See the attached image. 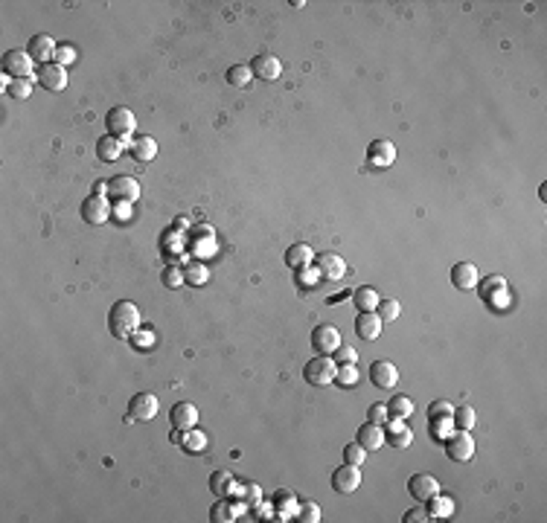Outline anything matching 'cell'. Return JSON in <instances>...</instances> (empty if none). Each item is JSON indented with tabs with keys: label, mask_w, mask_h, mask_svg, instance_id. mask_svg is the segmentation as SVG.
I'll use <instances>...</instances> for the list:
<instances>
[{
	"label": "cell",
	"mask_w": 547,
	"mask_h": 523,
	"mask_svg": "<svg viewBox=\"0 0 547 523\" xmlns=\"http://www.w3.org/2000/svg\"><path fill=\"white\" fill-rule=\"evenodd\" d=\"M108 329L117 340H132L140 332V308L132 300H117L108 312Z\"/></svg>",
	"instance_id": "6da1fadb"
},
{
	"label": "cell",
	"mask_w": 547,
	"mask_h": 523,
	"mask_svg": "<svg viewBox=\"0 0 547 523\" xmlns=\"http://www.w3.org/2000/svg\"><path fill=\"white\" fill-rule=\"evenodd\" d=\"M335 372H338V364L332 355H315L303 367V378L312 387H326V384H335Z\"/></svg>",
	"instance_id": "7a4b0ae2"
},
{
	"label": "cell",
	"mask_w": 547,
	"mask_h": 523,
	"mask_svg": "<svg viewBox=\"0 0 547 523\" xmlns=\"http://www.w3.org/2000/svg\"><path fill=\"white\" fill-rule=\"evenodd\" d=\"M445 453L452 462H469L475 456V439L469 431H452L445 436Z\"/></svg>",
	"instance_id": "3957f363"
},
{
	"label": "cell",
	"mask_w": 547,
	"mask_h": 523,
	"mask_svg": "<svg viewBox=\"0 0 547 523\" xmlns=\"http://www.w3.org/2000/svg\"><path fill=\"white\" fill-rule=\"evenodd\" d=\"M157 413H160L157 396H152V392H137V396L128 401L125 421H128V424H134V421H152Z\"/></svg>",
	"instance_id": "277c9868"
},
{
	"label": "cell",
	"mask_w": 547,
	"mask_h": 523,
	"mask_svg": "<svg viewBox=\"0 0 547 523\" xmlns=\"http://www.w3.org/2000/svg\"><path fill=\"white\" fill-rule=\"evenodd\" d=\"M105 122H108V134H114V137H120V140H128L134 134V125H137V117H134V111L132 108H111L108 111V117H105Z\"/></svg>",
	"instance_id": "5b68a950"
},
{
	"label": "cell",
	"mask_w": 547,
	"mask_h": 523,
	"mask_svg": "<svg viewBox=\"0 0 547 523\" xmlns=\"http://www.w3.org/2000/svg\"><path fill=\"white\" fill-rule=\"evenodd\" d=\"M108 195H111V201H117V204H134L140 198V184L128 175H117L108 181Z\"/></svg>",
	"instance_id": "8992f818"
},
{
	"label": "cell",
	"mask_w": 547,
	"mask_h": 523,
	"mask_svg": "<svg viewBox=\"0 0 547 523\" xmlns=\"http://www.w3.org/2000/svg\"><path fill=\"white\" fill-rule=\"evenodd\" d=\"M32 67H35V61L29 58L26 50L3 53V76H9V79H32Z\"/></svg>",
	"instance_id": "52a82bcc"
},
{
	"label": "cell",
	"mask_w": 547,
	"mask_h": 523,
	"mask_svg": "<svg viewBox=\"0 0 547 523\" xmlns=\"http://www.w3.org/2000/svg\"><path fill=\"white\" fill-rule=\"evenodd\" d=\"M341 332L335 329V325H329V323H320V325H315V332H312V349L317 352V355H335V349L341 346Z\"/></svg>",
	"instance_id": "ba28073f"
},
{
	"label": "cell",
	"mask_w": 547,
	"mask_h": 523,
	"mask_svg": "<svg viewBox=\"0 0 547 523\" xmlns=\"http://www.w3.org/2000/svg\"><path fill=\"white\" fill-rule=\"evenodd\" d=\"M358 485H361V465L344 462L341 468L332 471V488L338 494H352V492H358Z\"/></svg>",
	"instance_id": "9c48e42d"
},
{
	"label": "cell",
	"mask_w": 547,
	"mask_h": 523,
	"mask_svg": "<svg viewBox=\"0 0 547 523\" xmlns=\"http://www.w3.org/2000/svg\"><path fill=\"white\" fill-rule=\"evenodd\" d=\"M248 67L256 79H262V81H277L283 76V64L274 53H256Z\"/></svg>",
	"instance_id": "30bf717a"
},
{
	"label": "cell",
	"mask_w": 547,
	"mask_h": 523,
	"mask_svg": "<svg viewBox=\"0 0 547 523\" xmlns=\"http://www.w3.org/2000/svg\"><path fill=\"white\" fill-rule=\"evenodd\" d=\"M367 163L376 169H388L396 163V145L390 140H373L367 145Z\"/></svg>",
	"instance_id": "8fae6325"
},
{
	"label": "cell",
	"mask_w": 547,
	"mask_h": 523,
	"mask_svg": "<svg viewBox=\"0 0 547 523\" xmlns=\"http://www.w3.org/2000/svg\"><path fill=\"white\" fill-rule=\"evenodd\" d=\"M56 50H58V44L50 35H41V32H38V35H32L29 44H26V53H29L32 61H38V67H41V64L56 61Z\"/></svg>",
	"instance_id": "7c38bea8"
},
{
	"label": "cell",
	"mask_w": 547,
	"mask_h": 523,
	"mask_svg": "<svg viewBox=\"0 0 547 523\" xmlns=\"http://www.w3.org/2000/svg\"><path fill=\"white\" fill-rule=\"evenodd\" d=\"M315 271H317V276H324V280H332V282H338V280H344V273H347V262L338 256V253H320L315 262Z\"/></svg>",
	"instance_id": "4fadbf2b"
},
{
	"label": "cell",
	"mask_w": 547,
	"mask_h": 523,
	"mask_svg": "<svg viewBox=\"0 0 547 523\" xmlns=\"http://www.w3.org/2000/svg\"><path fill=\"white\" fill-rule=\"evenodd\" d=\"M408 492L413 494V500L428 503L434 494H440V483H437V477H431V474H413L408 480Z\"/></svg>",
	"instance_id": "5bb4252c"
},
{
	"label": "cell",
	"mask_w": 547,
	"mask_h": 523,
	"mask_svg": "<svg viewBox=\"0 0 547 523\" xmlns=\"http://www.w3.org/2000/svg\"><path fill=\"white\" fill-rule=\"evenodd\" d=\"M38 81H41V88L58 93V90L68 88V70H64L61 64H56V61L41 64V67H38Z\"/></svg>",
	"instance_id": "9a60e30c"
},
{
	"label": "cell",
	"mask_w": 547,
	"mask_h": 523,
	"mask_svg": "<svg viewBox=\"0 0 547 523\" xmlns=\"http://www.w3.org/2000/svg\"><path fill=\"white\" fill-rule=\"evenodd\" d=\"M356 442L364 448V451H379L384 448V442H388V436H384V428L376 421H364L358 433H356Z\"/></svg>",
	"instance_id": "2e32d148"
},
{
	"label": "cell",
	"mask_w": 547,
	"mask_h": 523,
	"mask_svg": "<svg viewBox=\"0 0 547 523\" xmlns=\"http://www.w3.org/2000/svg\"><path fill=\"white\" fill-rule=\"evenodd\" d=\"M169 421H172V428L192 431V428H196V424H198V407L192 404V401H178V404L172 407Z\"/></svg>",
	"instance_id": "e0dca14e"
},
{
	"label": "cell",
	"mask_w": 547,
	"mask_h": 523,
	"mask_svg": "<svg viewBox=\"0 0 547 523\" xmlns=\"http://www.w3.org/2000/svg\"><path fill=\"white\" fill-rule=\"evenodd\" d=\"M384 424H388V428H384V436L390 439V445H393V448H411V445H413V431L405 424V419L390 416Z\"/></svg>",
	"instance_id": "ac0fdd59"
},
{
	"label": "cell",
	"mask_w": 547,
	"mask_h": 523,
	"mask_svg": "<svg viewBox=\"0 0 547 523\" xmlns=\"http://www.w3.org/2000/svg\"><path fill=\"white\" fill-rule=\"evenodd\" d=\"M128 145H132V140H120L114 134H105L100 143H96V157H100L102 163H117Z\"/></svg>",
	"instance_id": "d6986e66"
},
{
	"label": "cell",
	"mask_w": 547,
	"mask_h": 523,
	"mask_svg": "<svg viewBox=\"0 0 547 523\" xmlns=\"http://www.w3.org/2000/svg\"><path fill=\"white\" fill-rule=\"evenodd\" d=\"M477 280H480V273H477L475 262H457V265L452 268V285L460 288V291L477 288Z\"/></svg>",
	"instance_id": "ffe728a7"
},
{
	"label": "cell",
	"mask_w": 547,
	"mask_h": 523,
	"mask_svg": "<svg viewBox=\"0 0 547 523\" xmlns=\"http://www.w3.org/2000/svg\"><path fill=\"white\" fill-rule=\"evenodd\" d=\"M370 381H373L379 389H393L399 384V369L390 361H376L370 367Z\"/></svg>",
	"instance_id": "44dd1931"
},
{
	"label": "cell",
	"mask_w": 547,
	"mask_h": 523,
	"mask_svg": "<svg viewBox=\"0 0 547 523\" xmlns=\"http://www.w3.org/2000/svg\"><path fill=\"white\" fill-rule=\"evenodd\" d=\"M82 218L88 224H105L111 218V207H108V198H100V195H90L85 198L82 204Z\"/></svg>",
	"instance_id": "7402d4cb"
},
{
	"label": "cell",
	"mask_w": 547,
	"mask_h": 523,
	"mask_svg": "<svg viewBox=\"0 0 547 523\" xmlns=\"http://www.w3.org/2000/svg\"><path fill=\"white\" fill-rule=\"evenodd\" d=\"M381 317L376 314V312H358V317H356V335L361 337V340H376L379 335H381Z\"/></svg>",
	"instance_id": "603a6c76"
},
{
	"label": "cell",
	"mask_w": 547,
	"mask_h": 523,
	"mask_svg": "<svg viewBox=\"0 0 547 523\" xmlns=\"http://www.w3.org/2000/svg\"><path fill=\"white\" fill-rule=\"evenodd\" d=\"M315 262V250L309 248V244H292V248L285 250V265L292 268V271H303V268H309Z\"/></svg>",
	"instance_id": "cb8c5ba5"
},
{
	"label": "cell",
	"mask_w": 547,
	"mask_h": 523,
	"mask_svg": "<svg viewBox=\"0 0 547 523\" xmlns=\"http://www.w3.org/2000/svg\"><path fill=\"white\" fill-rule=\"evenodd\" d=\"M239 512H245L242 503H230V497H219V503L210 509V520L213 523H233Z\"/></svg>",
	"instance_id": "d4e9b609"
},
{
	"label": "cell",
	"mask_w": 547,
	"mask_h": 523,
	"mask_svg": "<svg viewBox=\"0 0 547 523\" xmlns=\"http://www.w3.org/2000/svg\"><path fill=\"white\" fill-rule=\"evenodd\" d=\"M128 149H132L134 160H140V163H149V160L157 157V143H154L152 137H134Z\"/></svg>",
	"instance_id": "484cf974"
},
{
	"label": "cell",
	"mask_w": 547,
	"mask_h": 523,
	"mask_svg": "<svg viewBox=\"0 0 547 523\" xmlns=\"http://www.w3.org/2000/svg\"><path fill=\"white\" fill-rule=\"evenodd\" d=\"M425 509H428V517H452V512H454V500L440 492V494H434V497L425 503Z\"/></svg>",
	"instance_id": "4316f807"
},
{
	"label": "cell",
	"mask_w": 547,
	"mask_h": 523,
	"mask_svg": "<svg viewBox=\"0 0 547 523\" xmlns=\"http://www.w3.org/2000/svg\"><path fill=\"white\" fill-rule=\"evenodd\" d=\"M352 303H356L358 312H376V305H379V293H376V288L361 285V288H356V293H352Z\"/></svg>",
	"instance_id": "83f0119b"
},
{
	"label": "cell",
	"mask_w": 547,
	"mask_h": 523,
	"mask_svg": "<svg viewBox=\"0 0 547 523\" xmlns=\"http://www.w3.org/2000/svg\"><path fill=\"white\" fill-rule=\"evenodd\" d=\"M233 485H236V480H233V474H230V471H213V477H210V492H213V494H219V497H230Z\"/></svg>",
	"instance_id": "f1b7e54d"
},
{
	"label": "cell",
	"mask_w": 547,
	"mask_h": 523,
	"mask_svg": "<svg viewBox=\"0 0 547 523\" xmlns=\"http://www.w3.org/2000/svg\"><path fill=\"white\" fill-rule=\"evenodd\" d=\"M184 280H187V285H204L207 280H210V271H207V265L204 262H187L184 265Z\"/></svg>",
	"instance_id": "f546056e"
},
{
	"label": "cell",
	"mask_w": 547,
	"mask_h": 523,
	"mask_svg": "<svg viewBox=\"0 0 547 523\" xmlns=\"http://www.w3.org/2000/svg\"><path fill=\"white\" fill-rule=\"evenodd\" d=\"M274 512H280V515H288V517H292V515H297V506H300V500L292 494V492H285V488H283V492H277V494H274Z\"/></svg>",
	"instance_id": "4dcf8cb0"
},
{
	"label": "cell",
	"mask_w": 547,
	"mask_h": 523,
	"mask_svg": "<svg viewBox=\"0 0 547 523\" xmlns=\"http://www.w3.org/2000/svg\"><path fill=\"white\" fill-rule=\"evenodd\" d=\"M475 407H469V404H460V407H454V413H452V421H454V428L457 431H472L475 428Z\"/></svg>",
	"instance_id": "1f68e13d"
},
{
	"label": "cell",
	"mask_w": 547,
	"mask_h": 523,
	"mask_svg": "<svg viewBox=\"0 0 547 523\" xmlns=\"http://www.w3.org/2000/svg\"><path fill=\"white\" fill-rule=\"evenodd\" d=\"M251 79H253V73L248 64H233V67H228V85H233V88H248Z\"/></svg>",
	"instance_id": "d6a6232c"
},
{
	"label": "cell",
	"mask_w": 547,
	"mask_h": 523,
	"mask_svg": "<svg viewBox=\"0 0 547 523\" xmlns=\"http://www.w3.org/2000/svg\"><path fill=\"white\" fill-rule=\"evenodd\" d=\"M388 413L396 419H411L413 416V401L408 396H396L388 401Z\"/></svg>",
	"instance_id": "836d02e7"
},
{
	"label": "cell",
	"mask_w": 547,
	"mask_h": 523,
	"mask_svg": "<svg viewBox=\"0 0 547 523\" xmlns=\"http://www.w3.org/2000/svg\"><path fill=\"white\" fill-rule=\"evenodd\" d=\"M376 314L381 317V323H393V320H399V314H402V305H399L396 300H379Z\"/></svg>",
	"instance_id": "e575fe53"
},
{
	"label": "cell",
	"mask_w": 547,
	"mask_h": 523,
	"mask_svg": "<svg viewBox=\"0 0 547 523\" xmlns=\"http://www.w3.org/2000/svg\"><path fill=\"white\" fill-rule=\"evenodd\" d=\"M335 384H338V387H356V384H358V369H356V364H344V367H338V372H335Z\"/></svg>",
	"instance_id": "d590c367"
},
{
	"label": "cell",
	"mask_w": 547,
	"mask_h": 523,
	"mask_svg": "<svg viewBox=\"0 0 547 523\" xmlns=\"http://www.w3.org/2000/svg\"><path fill=\"white\" fill-rule=\"evenodd\" d=\"M297 520L300 523H317L320 520V506L312 500H300L297 506Z\"/></svg>",
	"instance_id": "8d00e7d4"
},
{
	"label": "cell",
	"mask_w": 547,
	"mask_h": 523,
	"mask_svg": "<svg viewBox=\"0 0 547 523\" xmlns=\"http://www.w3.org/2000/svg\"><path fill=\"white\" fill-rule=\"evenodd\" d=\"M160 282H164L166 288H181L187 280H184V271L181 268H175V265H169V268H164V273H160Z\"/></svg>",
	"instance_id": "74e56055"
},
{
	"label": "cell",
	"mask_w": 547,
	"mask_h": 523,
	"mask_svg": "<svg viewBox=\"0 0 547 523\" xmlns=\"http://www.w3.org/2000/svg\"><path fill=\"white\" fill-rule=\"evenodd\" d=\"M184 448L189 451V453H201L204 448H207V436L201 433V431H187V439H184Z\"/></svg>",
	"instance_id": "f35d334b"
},
{
	"label": "cell",
	"mask_w": 547,
	"mask_h": 523,
	"mask_svg": "<svg viewBox=\"0 0 547 523\" xmlns=\"http://www.w3.org/2000/svg\"><path fill=\"white\" fill-rule=\"evenodd\" d=\"M9 96H15V99H29L32 96V79H12Z\"/></svg>",
	"instance_id": "ab89813d"
},
{
	"label": "cell",
	"mask_w": 547,
	"mask_h": 523,
	"mask_svg": "<svg viewBox=\"0 0 547 523\" xmlns=\"http://www.w3.org/2000/svg\"><path fill=\"white\" fill-rule=\"evenodd\" d=\"M236 500H245V503L251 506V509H256V506L262 503V488L256 485V483H248V485L242 488V494H239Z\"/></svg>",
	"instance_id": "60d3db41"
},
{
	"label": "cell",
	"mask_w": 547,
	"mask_h": 523,
	"mask_svg": "<svg viewBox=\"0 0 547 523\" xmlns=\"http://www.w3.org/2000/svg\"><path fill=\"white\" fill-rule=\"evenodd\" d=\"M364 460H367V451H364L358 442L344 445V462H349V465H364Z\"/></svg>",
	"instance_id": "b9f144b4"
},
{
	"label": "cell",
	"mask_w": 547,
	"mask_h": 523,
	"mask_svg": "<svg viewBox=\"0 0 547 523\" xmlns=\"http://www.w3.org/2000/svg\"><path fill=\"white\" fill-rule=\"evenodd\" d=\"M452 413H454V407L448 404V401H434L431 407H428V419L434 421V419H452Z\"/></svg>",
	"instance_id": "7bdbcfd3"
},
{
	"label": "cell",
	"mask_w": 547,
	"mask_h": 523,
	"mask_svg": "<svg viewBox=\"0 0 547 523\" xmlns=\"http://www.w3.org/2000/svg\"><path fill=\"white\" fill-rule=\"evenodd\" d=\"M452 431H454V421L452 419H434L431 421V436L434 439H445Z\"/></svg>",
	"instance_id": "ee69618b"
},
{
	"label": "cell",
	"mask_w": 547,
	"mask_h": 523,
	"mask_svg": "<svg viewBox=\"0 0 547 523\" xmlns=\"http://www.w3.org/2000/svg\"><path fill=\"white\" fill-rule=\"evenodd\" d=\"M356 361H358V352L352 349V346H344V343H341V346L335 349V364H338V367H344V364H356Z\"/></svg>",
	"instance_id": "f6af8a7d"
},
{
	"label": "cell",
	"mask_w": 547,
	"mask_h": 523,
	"mask_svg": "<svg viewBox=\"0 0 547 523\" xmlns=\"http://www.w3.org/2000/svg\"><path fill=\"white\" fill-rule=\"evenodd\" d=\"M390 419V413H388V404H373L367 410V421H376V424H384Z\"/></svg>",
	"instance_id": "bcb514c9"
},
{
	"label": "cell",
	"mask_w": 547,
	"mask_h": 523,
	"mask_svg": "<svg viewBox=\"0 0 547 523\" xmlns=\"http://www.w3.org/2000/svg\"><path fill=\"white\" fill-rule=\"evenodd\" d=\"M405 523H425V520H431L428 517V509H425V503L422 506H416V509H411V512H405V517H402Z\"/></svg>",
	"instance_id": "7dc6e473"
},
{
	"label": "cell",
	"mask_w": 547,
	"mask_h": 523,
	"mask_svg": "<svg viewBox=\"0 0 547 523\" xmlns=\"http://www.w3.org/2000/svg\"><path fill=\"white\" fill-rule=\"evenodd\" d=\"M68 61H73V47H58V50H56V64H61V67H64V64H68Z\"/></svg>",
	"instance_id": "c3c4849f"
},
{
	"label": "cell",
	"mask_w": 547,
	"mask_h": 523,
	"mask_svg": "<svg viewBox=\"0 0 547 523\" xmlns=\"http://www.w3.org/2000/svg\"><path fill=\"white\" fill-rule=\"evenodd\" d=\"M93 195H100V198H105V195H108V181H96Z\"/></svg>",
	"instance_id": "681fc988"
},
{
	"label": "cell",
	"mask_w": 547,
	"mask_h": 523,
	"mask_svg": "<svg viewBox=\"0 0 547 523\" xmlns=\"http://www.w3.org/2000/svg\"><path fill=\"white\" fill-rule=\"evenodd\" d=\"M120 218H128V204H120Z\"/></svg>",
	"instance_id": "f907efd6"
}]
</instances>
